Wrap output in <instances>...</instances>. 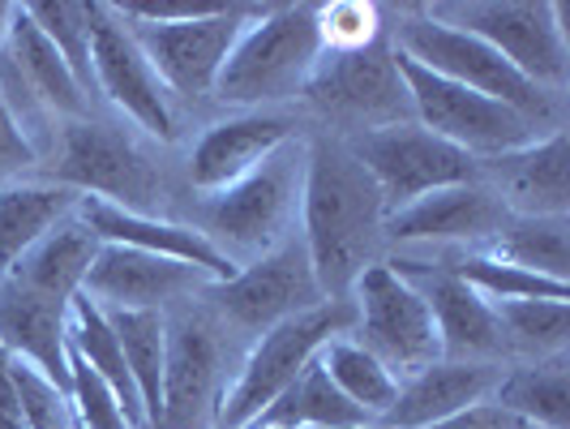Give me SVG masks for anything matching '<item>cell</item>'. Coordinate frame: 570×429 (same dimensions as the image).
Instances as JSON below:
<instances>
[{
    "label": "cell",
    "mask_w": 570,
    "mask_h": 429,
    "mask_svg": "<svg viewBox=\"0 0 570 429\" xmlns=\"http://www.w3.org/2000/svg\"><path fill=\"white\" fill-rule=\"evenodd\" d=\"M476 181L507 206V215H567L570 211V143L562 129L549 138L476 159Z\"/></svg>",
    "instance_id": "obj_19"
},
{
    "label": "cell",
    "mask_w": 570,
    "mask_h": 429,
    "mask_svg": "<svg viewBox=\"0 0 570 429\" xmlns=\"http://www.w3.org/2000/svg\"><path fill=\"white\" fill-rule=\"evenodd\" d=\"M69 348L112 387L120 408H125V417L134 421V429H146V412L142 400H138V387H134V373H129V361H125V348L116 340L108 314L86 292H78L69 301Z\"/></svg>",
    "instance_id": "obj_28"
},
{
    "label": "cell",
    "mask_w": 570,
    "mask_h": 429,
    "mask_svg": "<svg viewBox=\"0 0 570 429\" xmlns=\"http://www.w3.org/2000/svg\"><path fill=\"white\" fill-rule=\"evenodd\" d=\"M0 429H27V421H22L18 412H4V408H0Z\"/></svg>",
    "instance_id": "obj_43"
},
{
    "label": "cell",
    "mask_w": 570,
    "mask_h": 429,
    "mask_svg": "<svg viewBox=\"0 0 570 429\" xmlns=\"http://www.w3.org/2000/svg\"><path fill=\"white\" fill-rule=\"evenodd\" d=\"M134 373L146 429H164V314L155 310H104Z\"/></svg>",
    "instance_id": "obj_30"
},
{
    "label": "cell",
    "mask_w": 570,
    "mask_h": 429,
    "mask_svg": "<svg viewBox=\"0 0 570 429\" xmlns=\"http://www.w3.org/2000/svg\"><path fill=\"white\" fill-rule=\"evenodd\" d=\"M305 176V155L296 146H279L266 164H257L249 176L206 198V236L219 245L232 241L240 250H266L275 245L279 228L292 215V202Z\"/></svg>",
    "instance_id": "obj_15"
},
{
    "label": "cell",
    "mask_w": 570,
    "mask_h": 429,
    "mask_svg": "<svg viewBox=\"0 0 570 429\" xmlns=\"http://www.w3.org/2000/svg\"><path fill=\"white\" fill-rule=\"evenodd\" d=\"M395 65H400L403 86H407L416 125L429 129L433 138L468 150L472 159H493V155H507V150H519V146L541 138L532 116L514 113V108L489 99V95H476L468 86L429 74L425 65L403 57L400 48H395Z\"/></svg>",
    "instance_id": "obj_4"
},
{
    "label": "cell",
    "mask_w": 570,
    "mask_h": 429,
    "mask_svg": "<svg viewBox=\"0 0 570 429\" xmlns=\"http://www.w3.org/2000/svg\"><path fill=\"white\" fill-rule=\"evenodd\" d=\"M271 4H219L215 13L202 18H180V22H138L125 18V27L134 35V43L142 48L150 69L159 74V82L168 86V95L198 99L210 95L219 82V69L236 39L254 27Z\"/></svg>",
    "instance_id": "obj_6"
},
{
    "label": "cell",
    "mask_w": 570,
    "mask_h": 429,
    "mask_svg": "<svg viewBox=\"0 0 570 429\" xmlns=\"http://www.w3.org/2000/svg\"><path fill=\"white\" fill-rule=\"evenodd\" d=\"M322 60L317 4H271L228 52L215 95L224 104H279L305 90L314 65Z\"/></svg>",
    "instance_id": "obj_2"
},
{
    "label": "cell",
    "mask_w": 570,
    "mask_h": 429,
    "mask_svg": "<svg viewBox=\"0 0 570 429\" xmlns=\"http://www.w3.org/2000/svg\"><path fill=\"white\" fill-rule=\"evenodd\" d=\"M317 35H322V52H361L382 39V9L365 0L317 4Z\"/></svg>",
    "instance_id": "obj_36"
},
{
    "label": "cell",
    "mask_w": 570,
    "mask_h": 429,
    "mask_svg": "<svg viewBox=\"0 0 570 429\" xmlns=\"http://www.w3.org/2000/svg\"><path fill=\"white\" fill-rule=\"evenodd\" d=\"M82 194L69 185H0V275L27 254L35 241L65 224Z\"/></svg>",
    "instance_id": "obj_27"
},
{
    "label": "cell",
    "mask_w": 570,
    "mask_h": 429,
    "mask_svg": "<svg viewBox=\"0 0 570 429\" xmlns=\"http://www.w3.org/2000/svg\"><path fill=\"white\" fill-rule=\"evenodd\" d=\"M0 348L22 357L69 396V305L0 275Z\"/></svg>",
    "instance_id": "obj_22"
},
{
    "label": "cell",
    "mask_w": 570,
    "mask_h": 429,
    "mask_svg": "<svg viewBox=\"0 0 570 429\" xmlns=\"http://www.w3.org/2000/svg\"><path fill=\"white\" fill-rule=\"evenodd\" d=\"M391 271L425 296L433 326H438V343H442V361H485V365H493L498 357L511 352L493 305L472 284L455 280L438 262L429 266V262H412V257L391 262Z\"/></svg>",
    "instance_id": "obj_16"
},
{
    "label": "cell",
    "mask_w": 570,
    "mask_h": 429,
    "mask_svg": "<svg viewBox=\"0 0 570 429\" xmlns=\"http://www.w3.org/2000/svg\"><path fill=\"white\" fill-rule=\"evenodd\" d=\"M95 254H99V236L86 228L78 215H69L43 241H35L4 275L13 284L39 292V296H52L60 305H69L82 292V280L86 271H90V262H95Z\"/></svg>",
    "instance_id": "obj_24"
},
{
    "label": "cell",
    "mask_w": 570,
    "mask_h": 429,
    "mask_svg": "<svg viewBox=\"0 0 570 429\" xmlns=\"http://www.w3.org/2000/svg\"><path fill=\"white\" fill-rule=\"evenodd\" d=\"M52 172H57V185H69L73 194L112 202L138 215H155L164 202V176L138 150V143L95 120H73L60 134Z\"/></svg>",
    "instance_id": "obj_10"
},
{
    "label": "cell",
    "mask_w": 570,
    "mask_h": 429,
    "mask_svg": "<svg viewBox=\"0 0 570 429\" xmlns=\"http://www.w3.org/2000/svg\"><path fill=\"white\" fill-rule=\"evenodd\" d=\"M352 305H356L352 331L361 335V348L373 352L391 373L412 378L433 361H442V343L425 296L403 275H395L391 262H373L361 271L352 287Z\"/></svg>",
    "instance_id": "obj_11"
},
{
    "label": "cell",
    "mask_w": 570,
    "mask_h": 429,
    "mask_svg": "<svg viewBox=\"0 0 570 429\" xmlns=\"http://www.w3.org/2000/svg\"><path fill=\"white\" fill-rule=\"evenodd\" d=\"M507 206L489 194L481 181L468 185H451V189H433L412 206H403L395 215H386L382 236L391 241H493L502 224H507Z\"/></svg>",
    "instance_id": "obj_21"
},
{
    "label": "cell",
    "mask_w": 570,
    "mask_h": 429,
    "mask_svg": "<svg viewBox=\"0 0 570 429\" xmlns=\"http://www.w3.org/2000/svg\"><path fill=\"white\" fill-rule=\"evenodd\" d=\"M35 164V146L27 143V134L18 129V116L9 113L4 95H0V176H13Z\"/></svg>",
    "instance_id": "obj_39"
},
{
    "label": "cell",
    "mask_w": 570,
    "mask_h": 429,
    "mask_svg": "<svg viewBox=\"0 0 570 429\" xmlns=\"http://www.w3.org/2000/svg\"><path fill=\"white\" fill-rule=\"evenodd\" d=\"M13 18H18V4H13V0H0V52H4V43H9Z\"/></svg>",
    "instance_id": "obj_42"
},
{
    "label": "cell",
    "mask_w": 570,
    "mask_h": 429,
    "mask_svg": "<svg viewBox=\"0 0 570 429\" xmlns=\"http://www.w3.org/2000/svg\"><path fill=\"white\" fill-rule=\"evenodd\" d=\"M69 403H73V417L82 429H134V421L125 417V408L116 400V391L73 348H69Z\"/></svg>",
    "instance_id": "obj_37"
},
{
    "label": "cell",
    "mask_w": 570,
    "mask_h": 429,
    "mask_svg": "<svg viewBox=\"0 0 570 429\" xmlns=\"http://www.w3.org/2000/svg\"><path fill=\"white\" fill-rule=\"evenodd\" d=\"M442 271H451L455 280L472 284L485 301H567L570 284L562 280H544L523 266H511L493 254H459L438 262Z\"/></svg>",
    "instance_id": "obj_32"
},
{
    "label": "cell",
    "mask_w": 570,
    "mask_h": 429,
    "mask_svg": "<svg viewBox=\"0 0 570 429\" xmlns=\"http://www.w3.org/2000/svg\"><path fill=\"white\" fill-rule=\"evenodd\" d=\"M73 215L104 245H125V250H142V254L198 266L202 275H210L215 284H228L232 275L240 271V262L224 245H215L206 232L171 224V220H159V215H138V211H125V206H112V202L99 198H82Z\"/></svg>",
    "instance_id": "obj_18"
},
{
    "label": "cell",
    "mask_w": 570,
    "mask_h": 429,
    "mask_svg": "<svg viewBox=\"0 0 570 429\" xmlns=\"http://www.w3.org/2000/svg\"><path fill=\"white\" fill-rule=\"evenodd\" d=\"M305 254L326 301H347L386 228V202L370 168L343 138L322 134L305 150L301 176Z\"/></svg>",
    "instance_id": "obj_1"
},
{
    "label": "cell",
    "mask_w": 570,
    "mask_h": 429,
    "mask_svg": "<svg viewBox=\"0 0 570 429\" xmlns=\"http://www.w3.org/2000/svg\"><path fill=\"white\" fill-rule=\"evenodd\" d=\"M361 429H382V426H361Z\"/></svg>",
    "instance_id": "obj_45"
},
{
    "label": "cell",
    "mask_w": 570,
    "mask_h": 429,
    "mask_svg": "<svg viewBox=\"0 0 570 429\" xmlns=\"http://www.w3.org/2000/svg\"><path fill=\"white\" fill-rule=\"evenodd\" d=\"M27 13L30 22L52 39V48L73 69V78L82 86L95 82V74H90V4H82V0H30Z\"/></svg>",
    "instance_id": "obj_35"
},
{
    "label": "cell",
    "mask_w": 570,
    "mask_h": 429,
    "mask_svg": "<svg viewBox=\"0 0 570 429\" xmlns=\"http://www.w3.org/2000/svg\"><path fill=\"white\" fill-rule=\"evenodd\" d=\"M502 382L498 365L485 361H433L421 373L400 382L395 403L382 412V429H425L455 412H468L476 403L493 400Z\"/></svg>",
    "instance_id": "obj_20"
},
{
    "label": "cell",
    "mask_w": 570,
    "mask_h": 429,
    "mask_svg": "<svg viewBox=\"0 0 570 429\" xmlns=\"http://www.w3.org/2000/svg\"><path fill=\"white\" fill-rule=\"evenodd\" d=\"M90 74H95V86L138 129H146L159 143L176 138V116H171L168 86L159 82V74L150 69L142 48L134 43L125 18L116 13L112 4H104V0L90 4Z\"/></svg>",
    "instance_id": "obj_14"
},
{
    "label": "cell",
    "mask_w": 570,
    "mask_h": 429,
    "mask_svg": "<svg viewBox=\"0 0 570 429\" xmlns=\"http://www.w3.org/2000/svg\"><path fill=\"white\" fill-rule=\"evenodd\" d=\"M352 326H356V305H352V296H347V301H322L314 310H305V314L271 326V331L257 340L254 352L245 357L236 382H228L215 429H249L257 417L305 373V365L317 361V352H322L326 343L343 340Z\"/></svg>",
    "instance_id": "obj_3"
},
{
    "label": "cell",
    "mask_w": 570,
    "mask_h": 429,
    "mask_svg": "<svg viewBox=\"0 0 570 429\" xmlns=\"http://www.w3.org/2000/svg\"><path fill=\"white\" fill-rule=\"evenodd\" d=\"M13 382H18V412H22L27 429H82L69 396L35 365H27L22 357H13Z\"/></svg>",
    "instance_id": "obj_38"
},
{
    "label": "cell",
    "mask_w": 570,
    "mask_h": 429,
    "mask_svg": "<svg viewBox=\"0 0 570 429\" xmlns=\"http://www.w3.org/2000/svg\"><path fill=\"white\" fill-rule=\"evenodd\" d=\"M317 361H322V370L331 373V382L340 387L343 396L356 403V408H365L370 417H382L395 403V396H400V378L386 370L373 352H365L361 343L352 340L326 343L317 352Z\"/></svg>",
    "instance_id": "obj_33"
},
{
    "label": "cell",
    "mask_w": 570,
    "mask_h": 429,
    "mask_svg": "<svg viewBox=\"0 0 570 429\" xmlns=\"http://www.w3.org/2000/svg\"><path fill=\"white\" fill-rule=\"evenodd\" d=\"M493 257L523 266L544 280H562L567 284L570 266V220L567 215H511L502 232L493 236Z\"/></svg>",
    "instance_id": "obj_31"
},
{
    "label": "cell",
    "mask_w": 570,
    "mask_h": 429,
    "mask_svg": "<svg viewBox=\"0 0 570 429\" xmlns=\"http://www.w3.org/2000/svg\"><path fill=\"white\" fill-rule=\"evenodd\" d=\"M425 429H514V417L507 408H498L493 400H485L476 403V408H468V412H455V417H446V421Z\"/></svg>",
    "instance_id": "obj_40"
},
{
    "label": "cell",
    "mask_w": 570,
    "mask_h": 429,
    "mask_svg": "<svg viewBox=\"0 0 570 429\" xmlns=\"http://www.w3.org/2000/svg\"><path fill=\"white\" fill-rule=\"evenodd\" d=\"M210 284L215 280L202 275L198 266L99 241V254L86 271L82 292L99 310H155L159 314L164 305L189 301L194 292H206Z\"/></svg>",
    "instance_id": "obj_17"
},
{
    "label": "cell",
    "mask_w": 570,
    "mask_h": 429,
    "mask_svg": "<svg viewBox=\"0 0 570 429\" xmlns=\"http://www.w3.org/2000/svg\"><path fill=\"white\" fill-rule=\"evenodd\" d=\"M493 403L507 408L514 421H532V426H544V429H570L567 352L502 373V382L493 391Z\"/></svg>",
    "instance_id": "obj_29"
},
{
    "label": "cell",
    "mask_w": 570,
    "mask_h": 429,
    "mask_svg": "<svg viewBox=\"0 0 570 429\" xmlns=\"http://www.w3.org/2000/svg\"><path fill=\"white\" fill-rule=\"evenodd\" d=\"M361 426H373L370 412L356 408V403L343 396L340 387L331 382V373L322 370V361H309L305 373L249 429H361Z\"/></svg>",
    "instance_id": "obj_26"
},
{
    "label": "cell",
    "mask_w": 570,
    "mask_h": 429,
    "mask_svg": "<svg viewBox=\"0 0 570 429\" xmlns=\"http://www.w3.org/2000/svg\"><path fill=\"white\" fill-rule=\"evenodd\" d=\"M421 13L476 35L493 52L511 60L528 82L562 86L567 82V30H562V4H537V0H468V4H421Z\"/></svg>",
    "instance_id": "obj_5"
},
{
    "label": "cell",
    "mask_w": 570,
    "mask_h": 429,
    "mask_svg": "<svg viewBox=\"0 0 570 429\" xmlns=\"http://www.w3.org/2000/svg\"><path fill=\"white\" fill-rule=\"evenodd\" d=\"M507 331V348L523 357H558L570 340V305L567 301H489Z\"/></svg>",
    "instance_id": "obj_34"
},
{
    "label": "cell",
    "mask_w": 570,
    "mask_h": 429,
    "mask_svg": "<svg viewBox=\"0 0 570 429\" xmlns=\"http://www.w3.org/2000/svg\"><path fill=\"white\" fill-rule=\"evenodd\" d=\"M0 408L4 412H18V382H13V352L9 348H0Z\"/></svg>",
    "instance_id": "obj_41"
},
{
    "label": "cell",
    "mask_w": 570,
    "mask_h": 429,
    "mask_svg": "<svg viewBox=\"0 0 570 429\" xmlns=\"http://www.w3.org/2000/svg\"><path fill=\"white\" fill-rule=\"evenodd\" d=\"M514 429H544V426H532V421H514Z\"/></svg>",
    "instance_id": "obj_44"
},
{
    "label": "cell",
    "mask_w": 570,
    "mask_h": 429,
    "mask_svg": "<svg viewBox=\"0 0 570 429\" xmlns=\"http://www.w3.org/2000/svg\"><path fill=\"white\" fill-rule=\"evenodd\" d=\"M343 143L352 146V155L377 181L386 215L412 206V202L433 194V189H451V185L476 181V159L468 150H459V146L433 138L416 120L391 125V129H373V134H352Z\"/></svg>",
    "instance_id": "obj_12"
},
{
    "label": "cell",
    "mask_w": 570,
    "mask_h": 429,
    "mask_svg": "<svg viewBox=\"0 0 570 429\" xmlns=\"http://www.w3.org/2000/svg\"><path fill=\"white\" fill-rule=\"evenodd\" d=\"M4 60L18 74L22 90H30L39 104H48L52 113L78 116V120L86 116V86L73 78V69L52 48V39L30 22L27 4H18V18H13L9 43H4Z\"/></svg>",
    "instance_id": "obj_25"
},
{
    "label": "cell",
    "mask_w": 570,
    "mask_h": 429,
    "mask_svg": "<svg viewBox=\"0 0 570 429\" xmlns=\"http://www.w3.org/2000/svg\"><path fill=\"white\" fill-rule=\"evenodd\" d=\"M395 48H400L403 57L416 60V65H425L429 74L468 86L476 95H489V99L532 116V120H541L549 113V95L537 82H528L502 52H493L476 35H463L455 27L433 22L421 9L407 13L400 22V43Z\"/></svg>",
    "instance_id": "obj_8"
},
{
    "label": "cell",
    "mask_w": 570,
    "mask_h": 429,
    "mask_svg": "<svg viewBox=\"0 0 570 429\" xmlns=\"http://www.w3.org/2000/svg\"><path fill=\"white\" fill-rule=\"evenodd\" d=\"M287 143H292V120H284V116L249 113L219 120L194 146L189 181L198 185L202 194H219V189L236 185L240 176H249L257 164H266Z\"/></svg>",
    "instance_id": "obj_23"
},
{
    "label": "cell",
    "mask_w": 570,
    "mask_h": 429,
    "mask_svg": "<svg viewBox=\"0 0 570 429\" xmlns=\"http://www.w3.org/2000/svg\"><path fill=\"white\" fill-rule=\"evenodd\" d=\"M210 314L232 331H271L287 318L305 314L322 305V287L305 254V241H287L275 245L271 254H262L254 266H240L228 284H210Z\"/></svg>",
    "instance_id": "obj_13"
},
{
    "label": "cell",
    "mask_w": 570,
    "mask_h": 429,
    "mask_svg": "<svg viewBox=\"0 0 570 429\" xmlns=\"http://www.w3.org/2000/svg\"><path fill=\"white\" fill-rule=\"evenodd\" d=\"M301 95L309 99L314 113L356 134L416 120L400 65H395V48L382 39L361 52H322Z\"/></svg>",
    "instance_id": "obj_7"
},
{
    "label": "cell",
    "mask_w": 570,
    "mask_h": 429,
    "mask_svg": "<svg viewBox=\"0 0 570 429\" xmlns=\"http://www.w3.org/2000/svg\"><path fill=\"white\" fill-rule=\"evenodd\" d=\"M224 322L180 305L164 318V429H215L224 403Z\"/></svg>",
    "instance_id": "obj_9"
}]
</instances>
